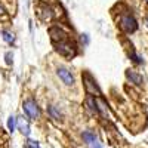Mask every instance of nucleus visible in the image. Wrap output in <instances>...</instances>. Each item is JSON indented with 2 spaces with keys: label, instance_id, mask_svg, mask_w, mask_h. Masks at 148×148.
<instances>
[{
  "label": "nucleus",
  "instance_id": "obj_11",
  "mask_svg": "<svg viewBox=\"0 0 148 148\" xmlns=\"http://www.w3.org/2000/svg\"><path fill=\"white\" fill-rule=\"evenodd\" d=\"M40 16L45 19V21H47V19H51L52 16H53V14H52V9L49 8V6H43V10L40 12Z\"/></svg>",
  "mask_w": 148,
  "mask_h": 148
},
{
  "label": "nucleus",
  "instance_id": "obj_20",
  "mask_svg": "<svg viewBox=\"0 0 148 148\" xmlns=\"http://www.w3.org/2000/svg\"><path fill=\"white\" fill-rule=\"evenodd\" d=\"M3 14H5V8L0 5V15H3Z\"/></svg>",
  "mask_w": 148,
  "mask_h": 148
},
{
  "label": "nucleus",
  "instance_id": "obj_18",
  "mask_svg": "<svg viewBox=\"0 0 148 148\" xmlns=\"http://www.w3.org/2000/svg\"><path fill=\"white\" fill-rule=\"evenodd\" d=\"M82 42L84 45H89V36L88 34H82Z\"/></svg>",
  "mask_w": 148,
  "mask_h": 148
},
{
  "label": "nucleus",
  "instance_id": "obj_21",
  "mask_svg": "<svg viewBox=\"0 0 148 148\" xmlns=\"http://www.w3.org/2000/svg\"><path fill=\"white\" fill-rule=\"evenodd\" d=\"M145 24H147V27H148V16H147V19H145Z\"/></svg>",
  "mask_w": 148,
  "mask_h": 148
},
{
  "label": "nucleus",
  "instance_id": "obj_5",
  "mask_svg": "<svg viewBox=\"0 0 148 148\" xmlns=\"http://www.w3.org/2000/svg\"><path fill=\"white\" fill-rule=\"evenodd\" d=\"M56 74H58V77L62 80L67 86L74 84V76L71 74V71H70L68 68H65V67H59V68L56 70Z\"/></svg>",
  "mask_w": 148,
  "mask_h": 148
},
{
  "label": "nucleus",
  "instance_id": "obj_22",
  "mask_svg": "<svg viewBox=\"0 0 148 148\" xmlns=\"http://www.w3.org/2000/svg\"><path fill=\"white\" fill-rule=\"evenodd\" d=\"M147 2H148V0H147Z\"/></svg>",
  "mask_w": 148,
  "mask_h": 148
},
{
  "label": "nucleus",
  "instance_id": "obj_8",
  "mask_svg": "<svg viewBox=\"0 0 148 148\" xmlns=\"http://www.w3.org/2000/svg\"><path fill=\"white\" fill-rule=\"evenodd\" d=\"M82 138H83V141L88 144V145H92V144H95L96 141H99V139H98V136L95 135V132H92V130H86V132H83Z\"/></svg>",
  "mask_w": 148,
  "mask_h": 148
},
{
  "label": "nucleus",
  "instance_id": "obj_14",
  "mask_svg": "<svg viewBox=\"0 0 148 148\" xmlns=\"http://www.w3.org/2000/svg\"><path fill=\"white\" fill-rule=\"evenodd\" d=\"M15 126H16V119H15L14 116H10V117L8 119V129H9L10 133L15 130Z\"/></svg>",
  "mask_w": 148,
  "mask_h": 148
},
{
  "label": "nucleus",
  "instance_id": "obj_17",
  "mask_svg": "<svg viewBox=\"0 0 148 148\" xmlns=\"http://www.w3.org/2000/svg\"><path fill=\"white\" fill-rule=\"evenodd\" d=\"M130 58H132V59H133L136 64H141V62H142V59H141L136 53H135V52H130Z\"/></svg>",
  "mask_w": 148,
  "mask_h": 148
},
{
  "label": "nucleus",
  "instance_id": "obj_4",
  "mask_svg": "<svg viewBox=\"0 0 148 148\" xmlns=\"http://www.w3.org/2000/svg\"><path fill=\"white\" fill-rule=\"evenodd\" d=\"M83 80H84V86H86V89H88V92L90 95H101V89L98 88V84L95 82V79L90 76L89 73H84V76H83Z\"/></svg>",
  "mask_w": 148,
  "mask_h": 148
},
{
  "label": "nucleus",
  "instance_id": "obj_7",
  "mask_svg": "<svg viewBox=\"0 0 148 148\" xmlns=\"http://www.w3.org/2000/svg\"><path fill=\"white\" fill-rule=\"evenodd\" d=\"M18 121V129L21 130V133L24 135V136H30V133H31V129H30V125H28V121L24 119V117H19L16 119Z\"/></svg>",
  "mask_w": 148,
  "mask_h": 148
},
{
  "label": "nucleus",
  "instance_id": "obj_12",
  "mask_svg": "<svg viewBox=\"0 0 148 148\" xmlns=\"http://www.w3.org/2000/svg\"><path fill=\"white\" fill-rule=\"evenodd\" d=\"M2 37H3V40L6 42V43H14L15 42V36H14V33H10V31H6V30H3L2 31Z\"/></svg>",
  "mask_w": 148,
  "mask_h": 148
},
{
  "label": "nucleus",
  "instance_id": "obj_9",
  "mask_svg": "<svg viewBox=\"0 0 148 148\" xmlns=\"http://www.w3.org/2000/svg\"><path fill=\"white\" fill-rule=\"evenodd\" d=\"M126 76H127V79H129L132 83H135L136 86H141V84H142V77L139 76L138 73H135V71H127Z\"/></svg>",
  "mask_w": 148,
  "mask_h": 148
},
{
  "label": "nucleus",
  "instance_id": "obj_6",
  "mask_svg": "<svg viewBox=\"0 0 148 148\" xmlns=\"http://www.w3.org/2000/svg\"><path fill=\"white\" fill-rule=\"evenodd\" d=\"M49 33H51V36H52V40H53V42H56V40H59V42L68 40V36H67V33H65L62 28H59V27H53V28H51V30H49Z\"/></svg>",
  "mask_w": 148,
  "mask_h": 148
},
{
  "label": "nucleus",
  "instance_id": "obj_2",
  "mask_svg": "<svg viewBox=\"0 0 148 148\" xmlns=\"http://www.w3.org/2000/svg\"><path fill=\"white\" fill-rule=\"evenodd\" d=\"M22 108H24L25 114H27L30 119H33V120L40 119V108H39V105H37V102H36L34 99H27V101H24Z\"/></svg>",
  "mask_w": 148,
  "mask_h": 148
},
{
  "label": "nucleus",
  "instance_id": "obj_16",
  "mask_svg": "<svg viewBox=\"0 0 148 148\" xmlns=\"http://www.w3.org/2000/svg\"><path fill=\"white\" fill-rule=\"evenodd\" d=\"M5 59H6V64H12V59H14V55H12V52H6L5 55Z\"/></svg>",
  "mask_w": 148,
  "mask_h": 148
},
{
  "label": "nucleus",
  "instance_id": "obj_3",
  "mask_svg": "<svg viewBox=\"0 0 148 148\" xmlns=\"http://www.w3.org/2000/svg\"><path fill=\"white\" fill-rule=\"evenodd\" d=\"M120 27H121L123 31H126V33H133L135 30L138 28V22L132 15L125 14V15H121V18H120Z\"/></svg>",
  "mask_w": 148,
  "mask_h": 148
},
{
  "label": "nucleus",
  "instance_id": "obj_10",
  "mask_svg": "<svg viewBox=\"0 0 148 148\" xmlns=\"http://www.w3.org/2000/svg\"><path fill=\"white\" fill-rule=\"evenodd\" d=\"M86 105H88V110L90 113H98V107H96V101L93 96H89L88 99H86Z\"/></svg>",
  "mask_w": 148,
  "mask_h": 148
},
{
  "label": "nucleus",
  "instance_id": "obj_15",
  "mask_svg": "<svg viewBox=\"0 0 148 148\" xmlns=\"http://www.w3.org/2000/svg\"><path fill=\"white\" fill-rule=\"evenodd\" d=\"M25 148H40V145H39V142H37V141L28 139V141L25 142Z\"/></svg>",
  "mask_w": 148,
  "mask_h": 148
},
{
  "label": "nucleus",
  "instance_id": "obj_1",
  "mask_svg": "<svg viewBox=\"0 0 148 148\" xmlns=\"http://www.w3.org/2000/svg\"><path fill=\"white\" fill-rule=\"evenodd\" d=\"M53 45H55L56 52H58L59 55H62V56H67V58H73L74 55H76V52H77L76 45H74L73 42H70V40L53 42Z\"/></svg>",
  "mask_w": 148,
  "mask_h": 148
},
{
  "label": "nucleus",
  "instance_id": "obj_19",
  "mask_svg": "<svg viewBox=\"0 0 148 148\" xmlns=\"http://www.w3.org/2000/svg\"><path fill=\"white\" fill-rule=\"evenodd\" d=\"M89 148H102V145H101V142H99V141H96L95 144L89 145Z\"/></svg>",
  "mask_w": 148,
  "mask_h": 148
},
{
  "label": "nucleus",
  "instance_id": "obj_13",
  "mask_svg": "<svg viewBox=\"0 0 148 148\" xmlns=\"http://www.w3.org/2000/svg\"><path fill=\"white\" fill-rule=\"evenodd\" d=\"M47 111H49V114H51V117H52V119H55V120H59V119H61V113H59V111H58L53 105L49 107V108H47Z\"/></svg>",
  "mask_w": 148,
  "mask_h": 148
}]
</instances>
